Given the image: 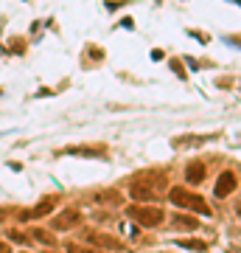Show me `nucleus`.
Wrapping results in <instances>:
<instances>
[{
  "instance_id": "obj_1",
  "label": "nucleus",
  "mask_w": 241,
  "mask_h": 253,
  "mask_svg": "<svg viewBox=\"0 0 241 253\" xmlns=\"http://www.w3.org/2000/svg\"><path fill=\"white\" fill-rule=\"evenodd\" d=\"M129 217L135 222H140L143 228H157L166 219V214L157 206H129Z\"/></svg>"
},
{
  "instance_id": "obj_2",
  "label": "nucleus",
  "mask_w": 241,
  "mask_h": 253,
  "mask_svg": "<svg viewBox=\"0 0 241 253\" xmlns=\"http://www.w3.org/2000/svg\"><path fill=\"white\" fill-rule=\"evenodd\" d=\"M79 222H81V211H76V208H65V211H59L54 217L56 231H70V228H76Z\"/></svg>"
},
{
  "instance_id": "obj_3",
  "label": "nucleus",
  "mask_w": 241,
  "mask_h": 253,
  "mask_svg": "<svg viewBox=\"0 0 241 253\" xmlns=\"http://www.w3.org/2000/svg\"><path fill=\"white\" fill-rule=\"evenodd\" d=\"M236 186H239V180H236V174L233 172H222L219 174V180H216V197L222 200V197H230V191L236 189Z\"/></svg>"
},
{
  "instance_id": "obj_4",
  "label": "nucleus",
  "mask_w": 241,
  "mask_h": 253,
  "mask_svg": "<svg viewBox=\"0 0 241 253\" xmlns=\"http://www.w3.org/2000/svg\"><path fill=\"white\" fill-rule=\"evenodd\" d=\"M54 197H45L42 203H36L34 208H31V211H26V217L28 219H39V217H48V214H51V211H54Z\"/></svg>"
},
{
  "instance_id": "obj_5",
  "label": "nucleus",
  "mask_w": 241,
  "mask_h": 253,
  "mask_svg": "<svg viewBox=\"0 0 241 253\" xmlns=\"http://www.w3.org/2000/svg\"><path fill=\"white\" fill-rule=\"evenodd\" d=\"M169 200L174 203V206H179V208H188V203H191V191L182 189V186H171Z\"/></svg>"
},
{
  "instance_id": "obj_6",
  "label": "nucleus",
  "mask_w": 241,
  "mask_h": 253,
  "mask_svg": "<svg viewBox=\"0 0 241 253\" xmlns=\"http://www.w3.org/2000/svg\"><path fill=\"white\" fill-rule=\"evenodd\" d=\"M90 242L99 245V248H109V251L121 248V242H118V239H112V236H107V234H90Z\"/></svg>"
},
{
  "instance_id": "obj_7",
  "label": "nucleus",
  "mask_w": 241,
  "mask_h": 253,
  "mask_svg": "<svg viewBox=\"0 0 241 253\" xmlns=\"http://www.w3.org/2000/svg\"><path fill=\"white\" fill-rule=\"evenodd\" d=\"M135 200H152L154 197V189L152 186H146V183H132V189H129Z\"/></svg>"
},
{
  "instance_id": "obj_8",
  "label": "nucleus",
  "mask_w": 241,
  "mask_h": 253,
  "mask_svg": "<svg viewBox=\"0 0 241 253\" xmlns=\"http://www.w3.org/2000/svg\"><path fill=\"white\" fill-rule=\"evenodd\" d=\"M171 225H177V228H188V231H197V217H188V214H174L171 217Z\"/></svg>"
},
{
  "instance_id": "obj_9",
  "label": "nucleus",
  "mask_w": 241,
  "mask_h": 253,
  "mask_svg": "<svg viewBox=\"0 0 241 253\" xmlns=\"http://www.w3.org/2000/svg\"><path fill=\"white\" fill-rule=\"evenodd\" d=\"M185 177L191 183H202V177H205V166H202V163H188Z\"/></svg>"
},
{
  "instance_id": "obj_10",
  "label": "nucleus",
  "mask_w": 241,
  "mask_h": 253,
  "mask_svg": "<svg viewBox=\"0 0 241 253\" xmlns=\"http://www.w3.org/2000/svg\"><path fill=\"white\" fill-rule=\"evenodd\" d=\"M70 155H84V158H101V155H107V149L104 146H96V149H87V146H73V149H68Z\"/></svg>"
},
{
  "instance_id": "obj_11",
  "label": "nucleus",
  "mask_w": 241,
  "mask_h": 253,
  "mask_svg": "<svg viewBox=\"0 0 241 253\" xmlns=\"http://www.w3.org/2000/svg\"><path fill=\"white\" fill-rule=\"evenodd\" d=\"M179 248H185V251H197V253H205L207 251V242L202 239H177Z\"/></svg>"
},
{
  "instance_id": "obj_12",
  "label": "nucleus",
  "mask_w": 241,
  "mask_h": 253,
  "mask_svg": "<svg viewBox=\"0 0 241 253\" xmlns=\"http://www.w3.org/2000/svg\"><path fill=\"white\" fill-rule=\"evenodd\" d=\"M31 239H34V242H42V245H48V248L54 245V236L48 234V231H42V228H36V231H31Z\"/></svg>"
},
{
  "instance_id": "obj_13",
  "label": "nucleus",
  "mask_w": 241,
  "mask_h": 253,
  "mask_svg": "<svg viewBox=\"0 0 241 253\" xmlns=\"http://www.w3.org/2000/svg\"><path fill=\"white\" fill-rule=\"evenodd\" d=\"M65 251L68 253H101V251H93V248H84V245H76V242H68Z\"/></svg>"
},
{
  "instance_id": "obj_14",
  "label": "nucleus",
  "mask_w": 241,
  "mask_h": 253,
  "mask_svg": "<svg viewBox=\"0 0 241 253\" xmlns=\"http://www.w3.org/2000/svg\"><path fill=\"white\" fill-rule=\"evenodd\" d=\"M99 203H121V194H118V191H101Z\"/></svg>"
},
{
  "instance_id": "obj_15",
  "label": "nucleus",
  "mask_w": 241,
  "mask_h": 253,
  "mask_svg": "<svg viewBox=\"0 0 241 253\" xmlns=\"http://www.w3.org/2000/svg\"><path fill=\"white\" fill-rule=\"evenodd\" d=\"M11 239H14V242H28V236H23V234H20V231H11Z\"/></svg>"
},
{
  "instance_id": "obj_16",
  "label": "nucleus",
  "mask_w": 241,
  "mask_h": 253,
  "mask_svg": "<svg viewBox=\"0 0 241 253\" xmlns=\"http://www.w3.org/2000/svg\"><path fill=\"white\" fill-rule=\"evenodd\" d=\"M0 253H11V248L6 242H0Z\"/></svg>"
},
{
  "instance_id": "obj_17",
  "label": "nucleus",
  "mask_w": 241,
  "mask_h": 253,
  "mask_svg": "<svg viewBox=\"0 0 241 253\" xmlns=\"http://www.w3.org/2000/svg\"><path fill=\"white\" fill-rule=\"evenodd\" d=\"M23 253H28V251H23Z\"/></svg>"
},
{
  "instance_id": "obj_18",
  "label": "nucleus",
  "mask_w": 241,
  "mask_h": 253,
  "mask_svg": "<svg viewBox=\"0 0 241 253\" xmlns=\"http://www.w3.org/2000/svg\"><path fill=\"white\" fill-rule=\"evenodd\" d=\"M239 211H241V208H239Z\"/></svg>"
}]
</instances>
